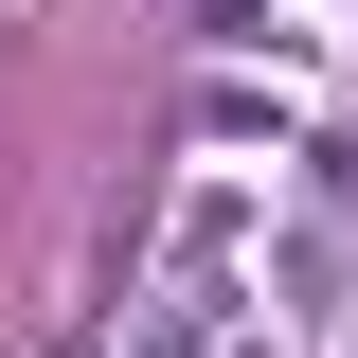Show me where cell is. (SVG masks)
<instances>
[{
    "label": "cell",
    "mask_w": 358,
    "mask_h": 358,
    "mask_svg": "<svg viewBox=\"0 0 358 358\" xmlns=\"http://www.w3.org/2000/svg\"><path fill=\"white\" fill-rule=\"evenodd\" d=\"M233 341V268H162V305L126 322V358H215Z\"/></svg>",
    "instance_id": "cell-1"
},
{
    "label": "cell",
    "mask_w": 358,
    "mask_h": 358,
    "mask_svg": "<svg viewBox=\"0 0 358 358\" xmlns=\"http://www.w3.org/2000/svg\"><path fill=\"white\" fill-rule=\"evenodd\" d=\"M197 126H215V143H287V90H251V72H233V90H197Z\"/></svg>",
    "instance_id": "cell-2"
},
{
    "label": "cell",
    "mask_w": 358,
    "mask_h": 358,
    "mask_svg": "<svg viewBox=\"0 0 358 358\" xmlns=\"http://www.w3.org/2000/svg\"><path fill=\"white\" fill-rule=\"evenodd\" d=\"M197 36H287V18H268V0H197Z\"/></svg>",
    "instance_id": "cell-3"
}]
</instances>
